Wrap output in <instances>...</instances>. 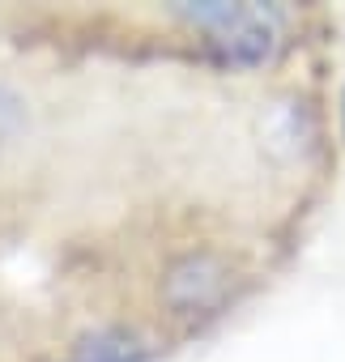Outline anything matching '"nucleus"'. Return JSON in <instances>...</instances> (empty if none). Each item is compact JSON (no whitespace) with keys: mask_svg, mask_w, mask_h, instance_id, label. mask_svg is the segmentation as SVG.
<instances>
[{"mask_svg":"<svg viewBox=\"0 0 345 362\" xmlns=\"http://www.w3.org/2000/svg\"><path fill=\"white\" fill-rule=\"evenodd\" d=\"M180 18L205 30L214 60L243 64V69L264 64L286 35V13L273 5H184Z\"/></svg>","mask_w":345,"mask_h":362,"instance_id":"obj_1","label":"nucleus"},{"mask_svg":"<svg viewBox=\"0 0 345 362\" xmlns=\"http://www.w3.org/2000/svg\"><path fill=\"white\" fill-rule=\"evenodd\" d=\"M230 290V264L214 252H192L180 264H170L166 281H162V298L175 315H197V311H214Z\"/></svg>","mask_w":345,"mask_h":362,"instance_id":"obj_2","label":"nucleus"},{"mask_svg":"<svg viewBox=\"0 0 345 362\" xmlns=\"http://www.w3.org/2000/svg\"><path fill=\"white\" fill-rule=\"evenodd\" d=\"M77 362H145V345L128 332H94L77 345Z\"/></svg>","mask_w":345,"mask_h":362,"instance_id":"obj_3","label":"nucleus"},{"mask_svg":"<svg viewBox=\"0 0 345 362\" xmlns=\"http://www.w3.org/2000/svg\"><path fill=\"white\" fill-rule=\"evenodd\" d=\"M18 124H22V103L0 86V141H5L9 132H18Z\"/></svg>","mask_w":345,"mask_h":362,"instance_id":"obj_4","label":"nucleus"}]
</instances>
